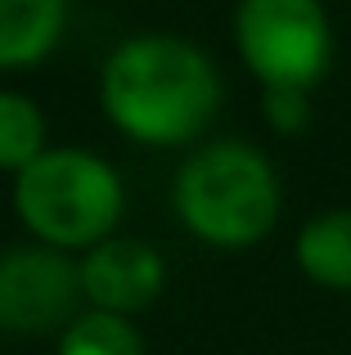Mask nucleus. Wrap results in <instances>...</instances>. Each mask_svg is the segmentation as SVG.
Returning a JSON list of instances; mask_svg holds the SVG:
<instances>
[{
    "mask_svg": "<svg viewBox=\"0 0 351 355\" xmlns=\"http://www.w3.org/2000/svg\"><path fill=\"white\" fill-rule=\"evenodd\" d=\"M176 220L216 252L257 248L280 225L284 189L275 162L248 139H212L180 162L171 184Z\"/></svg>",
    "mask_w": 351,
    "mask_h": 355,
    "instance_id": "2",
    "label": "nucleus"
},
{
    "mask_svg": "<svg viewBox=\"0 0 351 355\" xmlns=\"http://www.w3.org/2000/svg\"><path fill=\"white\" fill-rule=\"evenodd\" d=\"M262 117L275 135H302L311 126V90H293V86L262 90Z\"/></svg>",
    "mask_w": 351,
    "mask_h": 355,
    "instance_id": "11",
    "label": "nucleus"
},
{
    "mask_svg": "<svg viewBox=\"0 0 351 355\" xmlns=\"http://www.w3.org/2000/svg\"><path fill=\"white\" fill-rule=\"evenodd\" d=\"M99 108L108 126L140 148H180L212 126L221 72L203 45L171 32L126 36L99 68Z\"/></svg>",
    "mask_w": 351,
    "mask_h": 355,
    "instance_id": "1",
    "label": "nucleus"
},
{
    "mask_svg": "<svg viewBox=\"0 0 351 355\" xmlns=\"http://www.w3.org/2000/svg\"><path fill=\"white\" fill-rule=\"evenodd\" d=\"M81 297L86 311H108V315H140L167 288V261L153 243L113 234L99 248L81 252Z\"/></svg>",
    "mask_w": 351,
    "mask_h": 355,
    "instance_id": "6",
    "label": "nucleus"
},
{
    "mask_svg": "<svg viewBox=\"0 0 351 355\" xmlns=\"http://www.w3.org/2000/svg\"><path fill=\"white\" fill-rule=\"evenodd\" d=\"M50 148V126L32 95L0 90V171L18 175Z\"/></svg>",
    "mask_w": 351,
    "mask_h": 355,
    "instance_id": "9",
    "label": "nucleus"
},
{
    "mask_svg": "<svg viewBox=\"0 0 351 355\" xmlns=\"http://www.w3.org/2000/svg\"><path fill=\"white\" fill-rule=\"evenodd\" d=\"M81 266L68 252H54L45 243H18L0 252V333H63L81 315Z\"/></svg>",
    "mask_w": 351,
    "mask_h": 355,
    "instance_id": "5",
    "label": "nucleus"
},
{
    "mask_svg": "<svg viewBox=\"0 0 351 355\" xmlns=\"http://www.w3.org/2000/svg\"><path fill=\"white\" fill-rule=\"evenodd\" d=\"M298 270L325 293H351V207L316 211L293 243Z\"/></svg>",
    "mask_w": 351,
    "mask_h": 355,
    "instance_id": "8",
    "label": "nucleus"
},
{
    "mask_svg": "<svg viewBox=\"0 0 351 355\" xmlns=\"http://www.w3.org/2000/svg\"><path fill=\"white\" fill-rule=\"evenodd\" d=\"M54 355H149L144 338L126 315L108 311H81L68 329L59 333Z\"/></svg>",
    "mask_w": 351,
    "mask_h": 355,
    "instance_id": "10",
    "label": "nucleus"
},
{
    "mask_svg": "<svg viewBox=\"0 0 351 355\" xmlns=\"http://www.w3.org/2000/svg\"><path fill=\"white\" fill-rule=\"evenodd\" d=\"M126 184L108 157L72 144H50L27 171L14 175V216L32 243L54 252H90L117 234Z\"/></svg>",
    "mask_w": 351,
    "mask_h": 355,
    "instance_id": "3",
    "label": "nucleus"
},
{
    "mask_svg": "<svg viewBox=\"0 0 351 355\" xmlns=\"http://www.w3.org/2000/svg\"><path fill=\"white\" fill-rule=\"evenodd\" d=\"M68 0H0V72H27L63 41Z\"/></svg>",
    "mask_w": 351,
    "mask_h": 355,
    "instance_id": "7",
    "label": "nucleus"
},
{
    "mask_svg": "<svg viewBox=\"0 0 351 355\" xmlns=\"http://www.w3.org/2000/svg\"><path fill=\"white\" fill-rule=\"evenodd\" d=\"M234 50L262 90H316L334 68V23L325 0H239Z\"/></svg>",
    "mask_w": 351,
    "mask_h": 355,
    "instance_id": "4",
    "label": "nucleus"
}]
</instances>
